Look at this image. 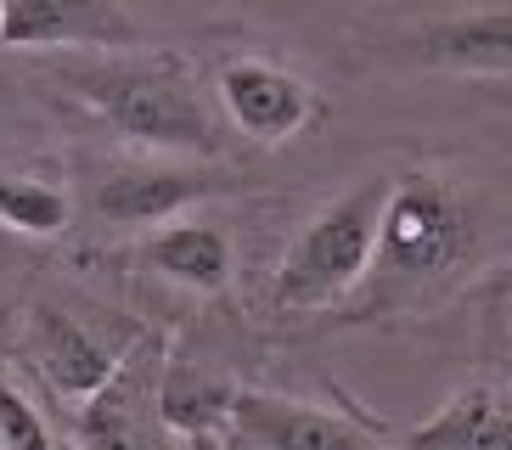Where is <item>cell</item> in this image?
Returning <instances> with one entry per match:
<instances>
[{
  "label": "cell",
  "mask_w": 512,
  "mask_h": 450,
  "mask_svg": "<svg viewBox=\"0 0 512 450\" xmlns=\"http://www.w3.org/2000/svg\"><path fill=\"white\" fill-rule=\"evenodd\" d=\"M40 79L57 102H68L79 119L113 135L130 158L226 164V130L209 107L203 68L175 45L51 57Z\"/></svg>",
  "instance_id": "2"
},
{
  "label": "cell",
  "mask_w": 512,
  "mask_h": 450,
  "mask_svg": "<svg viewBox=\"0 0 512 450\" xmlns=\"http://www.w3.org/2000/svg\"><path fill=\"white\" fill-rule=\"evenodd\" d=\"M79 220V192L51 169H0V225L17 237H62Z\"/></svg>",
  "instance_id": "14"
},
{
  "label": "cell",
  "mask_w": 512,
  "mask_h": 450,
  "mask_svg": "<svg viewBox=\"0 0 512 450\" xmlns=\"http://www.w3.org/2000/svg\"><path fill=\"white\" fill-rule=\"evenodd\" d=\"M85 259L113 265L124 276L169 282V287H181V293H192V299H231L237 293V276H242L237 231L209 209L186 214V220H169L158 231H141V237L102 242Z\"/></svg>",
  "instance_id": "8"
},
{
  "label": "cell",
  "mask_w": 512,
  "mask_h": 450,
  "mask_svg": "<svg viewBox=\"0 0 512 450\" xmlns=\"http://www.w3.org/2000/svg\"><path fill=\"white\" fill-rule=\"evenodd\" d=\"M0 45L51 51V57H85V51H130V45H147V40L136 34L130 6H107V0H17V6H0Z\"/></svg>",
  "instance_id": "11"
},
{
  "label": "cell",
  "mask_w": 512,
  "mask_h": 450,
  "mask_svg": "<svg viewBox=\"0 0 512 450\" xmlns=\"http://www.w3.org/2000/svg\"><path fill=\"white\" fill-rule=\"evenodd\" d=\"M169 332L147 327L124 366L79 411H62L68 422V450H169L158 428V366H164Z\"/></svg>",
  "instance_id": "9"
},
{
  "label": "cell",
  "mask_w": 512,
  "mask_h": 450,
  "mask_svg": "<svg viewBox=\"0 0 512 450\" xmlns=\"http://www.w3.org/2000/svg\"><path fill=\"white\" fill-rule=\"evenodd\" d=\"M496 265V209L479 180L439 164L389 169V203L361 287L327 327H400L473 293Z\"/></svg>",
  "instance_id": "1"
},
{
  "label": "cell",
  "mask_w": 512,
  "mask_h": 450,
  "mask_svg": "<svg viewBox=\"0 0 512 450\" xmlns=\"http://www.w3.org/2000/svg\"><path fill=\"white\" fill-rule=\"evenodd\" d=\"M141 332L147 327H102L57 299H34L23 304V321H17V360L40 377V389L62 411H79L124 366Z\"/></svg>",
  "instance_id": "7"
},
{
  "label": "cell",
  "mask_w": 512,
  "mask_h": 450,
  "mask_svg": "<svg viewBox=\"0 0 512 450\" xmlns=\"http://www.w3.org/2000/svg\"><path fill=\"white\" fill-rule=\"evenodd\" d=\"M237 394L242 383L226 366H214L209 355L186 344H169L164 366H158V428H164V439H181V445H226Z\"/></svg>",
  "instance_id": "12"
},
{
  "label": "cell",
  "mask_w": 512,
  "mask_h": 450,
  "mask_svg": "<svg viewBox=\"0 0 512 450\" xmlns=\"http://www.w3.org/2000/svg\"><path fill=\"white\" fill-rule=\"evenodd\" d=\"M0 450H68L57 422L29 394L23 372H12V360H0Z\"/></svg>",
  "instance_id": "15"
},
{
  "label": "cell",
  "mask_w": 512,
  "mask_h": 450,
  "mask_svg": "<svg viewBox=\"0 0 512 450\" xmlns=\"http://www.w3.org/2000/svg\"><path fill=\"white\" fill-rule=\"evenodd\" d=\"M372 57L434 74L507 79L512 74V6H434V12H389L372 29Z\"/></svg>",
  "instance_id": "6"
},
{
  "label": "cell",
  "mask_w": 512,
  "mask_h": 450,
  "mask_svg": "<svg viewBox=\"0 0 512 450\" xmlns=\"http://www.w3.org/2000/svg\"><path fill=\"white\" fill-rule=\"evenodd\" d=\"M389 428L349 400L316 405L304 394L242 389L231 405V445L248 450H389Z\"/></svg>",
  "instance_id": "10"
},
{
  "label": "cell",
  "mask_w": 512,
  "mask_h": 450,
  "mask_svg": "<svg viewBox=\"0 0 512 450\" xmlns=\"http://www.w3.org/2000/svg\"><path fill=\"white\" fill-rule=\"evenodd\" d=\"M389 203V169H366L355 175L338 197H327L310 220L293 231L282 259L271 265L265 282V321L276 327H304L316 321L327 327L361 287L366 265L377 248V220Z\"/></svg>",
  "instance_id": "3"
},
{
  "label": "cell",
  "mask_w": 512,
  "mask_h": 450,
  "mask_svg": "<svg viewBox=\"0 0 512 450\" xmlns=\"http://www.w3.org/2000/svg\"><path fill=\"white\" fill-rule=\"evenodd\" d=\"M248 192V175L231 164H175V158H119L91 175L79 214L107 231V242L158 231L169 220L214 209L220 197Z\"/></svg>",
  "instance_id": "4"
},
{
  "label": "cell",
  "mask_w": 512,
  "mask_h": 450,
  "mask_svg": "<svg viewBox=\"0 0 512 450\" xmlns=\"http://www.w3.org/2000/svg\"><path fill=\"white\" fill-rule=\"evenodd\" d=\"M389 450H512V411L501 372L467 377L434 417L406 428Z\"/></svg>",
  "instance_id": "13"
},
{
  "label": "cell",
  "mask_w": 512,
  "mask_h": 450,
  "mask_svg": "<svg viewBox=\"0 0 512 450\" xmlns=\"http://www.w3.org/2000/svg\"><path fill=\"white\" fill-rule=\"evenodd\" d=\"M203 85H209V107L220 130L265 152L316 135L321 119H327V96H321L316 79L282 57H265V51L220 57Z\"/></svg>",
  "instance_id": "5"
}]
</instances>
